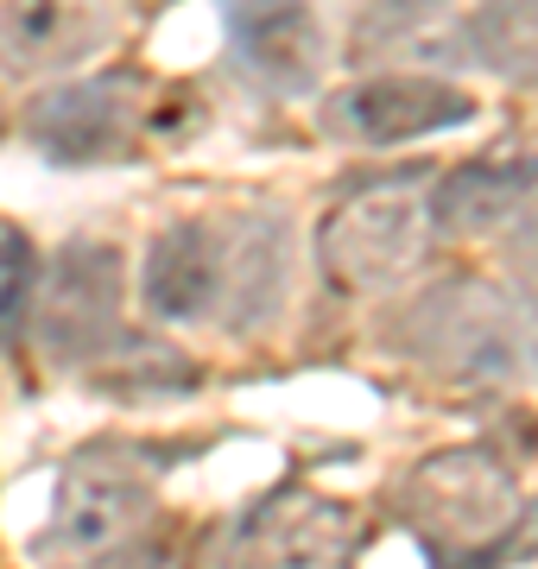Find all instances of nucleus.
<instances>
[{
	"label": "nucleus",
	"mask_w": 538,
	"mask_h": 569,
	"mask_svg": "<svg viewBox=\"0 0 538 569\" xmlns=\"http://www.w3.org/2000/svg\"><path fill=\"white\" fill-rule=\"evenodd\" d=\"M399 512L437 557H481L519 526V493L495 456L450 449L412 468V481L399 488Z\"/></svg>",
	"instance_id": "nucleus-1"
},
{
	"label": "nucleus",
	"mask_w": 538,
	"mask_h": 569,
	"mask_svg": "<svg viewBox=\"0 0 538 569\" xmlns=\"http://www.w3.org/2000/svg\"><path fill=\"white\" fill-rule=\"evenodd\" d=\"M425 197L412 183H368L349 203L330 209V222L317 234V260L330 272L336 291H393L425 253Z\"/></svg>",
	"instance_id": "nucleus-2"
},
{
	"label": "nucleus",
	"mask_w": 538,
	"mask_h": 569,
	"mask_svg": "<svg viewBox=\"0 0 538 569\" xmlns=\"http://www.w3.org/2000/svg\"><path fill=\"white\" fill-rule=\"evenodd\" d=\"M355 519L305 488L272 493L216 538L209 569H349Z\"/></svg>",
	"instance_id": "nucleus-3"
},
{
	"label": "nucleus",
	"mask_w": 538,
	"mask_h": 569,
	"mask_svg": "<svg viewBox=\"0 0 538 569\" xmlns=\"http://www.w3.org/2000/svg\"><path fill=\"white\" fill-rule=\"evenodd\" d=\"M152 507V475L133 449L96 443L63 468L58 481V512H51V550L102 557L121 538H133Z\"/></svg>",
	"instance_id": "nucleus-4"
},
{
	"label": "nucleus",
	"mask_w": 538,
	"mask_h": 569,
	"mask_svg": "<svg viewBox=\"0 0 538 569\" xmlns=\"http://www.w3.org/2000/svg\"><path fill=\"white\" fill-rule=\"evenodd\" d=\"M146 310L166 323H203V317H235L241 291V222L209 228V222H178L166 228L140 272Z\"/></svg>",
	"instance_id": "nucleus-5"
},
{
	"label": "nucleus",
	"mask_w": 538,
	"mask_h": 569,
	"mask_svg": "<svg viewBox=\"0 0 538 569\" xmlns=\"http://www.w3.org/2000/svg\"><path fill=\"white\" fill-rule=\"evenodd\" d=\"M39 342L58 367H89L121 342V260L102 241H70L44 272Z\"/></svg>",
	"instance_id": "nucleus-6"
},
{
	"label": "nucleus",
	"mask_w": 538,
	"mask_h": 569,
	"mask_svg": "<svg viewBox=\"0 0 538 569\" xmlns=\"http://www.w3.org/2000/svg\"><path fill=\"white\" fill-rule=\"evenodd\" d=\"M462 121H476V96L444 77H418V70H380L323 102V127L349 146H406L418 133Z\"/></svg>",
	"instance_id": "nucleus-7"
},
{
	"label": "nucleus",
	"mask_w": 538,
	"mask_h": 569,
	"mask_svg": "<svg viewBox=\"0 0 538 569\" xmlns=\"http://www.w3.org/2000/svg\"><path fill=\"white\" fill-rule=\"evenodd\" d=\"M406 348L444 380H488L514 361V310L488 284L456 279L406 317Z\"/></svg>",
	"instance_id": "nucleus-8"
},
{
	"label": "nucleus",
	"mask_w": 538,
	"mask_h": 569,
	"mask_svg": "<svg viewBox=\"0 0 538 569\" xmlns=\"http://www.w3.org/2000/svg\"><path fill=\"white\" fill-rule=\"evenodd\" d=\"M133 121H140V102H133L127 77L70 82V89H58L32 108V146L58 164H96L127 152Z\"/></svg>",
	"instance_id": "nucleus-9"
},
{
	"label": "nucleus",
	"mask_w": 538,
	"mask_h": 569,
	"mask_svg": "<svg viewBox=\"0 0 538 569\" xmlns=\"http://www.w3.org/2000/svg\"><path fill=\"white\" fill-rule=\"evenodd\" d=\"M114 39V0H0V63L39 77L96 58Z\"/></svg>",
	"instance_id": "nucleus-10"
},
{
	"label": "nucleus",
	"mask_w": 538,
	"mask_h": 569,
	"mask_svg": "<svg viewBox=\"0 0 538 569\" xmlns=\"http://www.w3.org/2000/svg\"><path fill=\"white\" fill-rule=\"evenodd\" d=\"M228 26L272 89H305L323 63L317 0H228Z\"/></svg>",
	"instance_id": "nucleus-11"
},
{
	"label": "nucleus",
	"mask_w": 538,
	"mask_h": 569,
	"mask_svg": "<svg viewBox=\"0 0 538 569\" xmlns=\"http://www.w3.org/2000/svg\"><path fill=\"white\" fill-rule=\"evenodd\" d=\"M538 183V164H462L431 190V216L450 234H481L488 222H507L519 197Z\"/></svg>",
	"instance_id": "nucleus-12"
},
{
	"label": "nucleus",
	"mask_w": 538,
	"mask_h": 569,
	"mask_svg": "<svg viewBox=\"0 0 538 569\" xmlns=\"http://www.w3.org/2000/svg\"><path fill=\"white\" fill-rule=\"evenodd\" d=\"M456 32H450V7L444 0H393V7H373L361 20V58H393L406 70V58H450Z\"/></svg>",
	"instance_id": "nucleus-13"
},
{
	"label": "nucleus",
	"mask_w": 538,
	"mask_h": 569,
	"mask_svg": "<svg viewBox=\"0 0 538 569\" xmlns=\"http://www.w3.org/2000/svg\"><path fill=\"white\" fill-rule=\"evenodd\" d=\"M469 51L507 82H538V0H481Z\"/></svg>",
	"instance_id": "nucleus-14"
},
{
	"label": "nucleus",
	"mask_w": 538,
	"mask_h": 569,
	"mask_svg": "<svg viewBox=\"0 0 538 569\" xmlns=\"http://www.w3.org/2000/svg\"><path fill=\"white\" fill-rule=\"evenodd\" d=\"M39 298V253L20 228H0V348L20 342Z\"/></svg>",
	"instance_id": "nucleus-15"
},
{
	"label": "nucleus",
	"mask_w": 538,
	"mask_h": 569,
	"mask_svg": "<svg viewBox=\"0 0 538 569\" xmlns=\"http://www.w3.org/2000/svg\"><path fill=\"white\" fill-rule=\"evenodd\" d=\"M507 260H514V272H519V284L538 298V209L526 216V222L514 228V241H507Z\"/></svg>",
	"instance_id": "nucleus-16"
}]
</instances>
